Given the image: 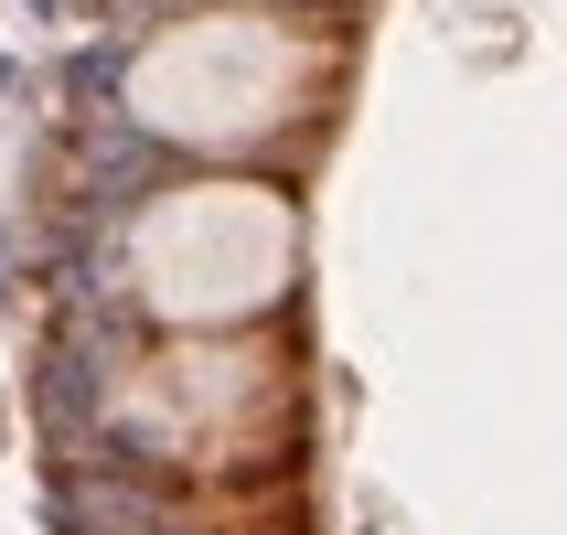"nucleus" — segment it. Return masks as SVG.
<instances>
[{
	"label": "nucleus",
	"mask_w": 567,
	"mask_h": 535,
	"mask_svg": "<svg viewBox=\"0 0 567 535\" xmlns=\"http://www.w3.org/2000/svg\"><path fill=\"white\" fill-rule=\"evenodd\" d=\"M343 86V43L311 22H279V0L247 11H183L128 54V119L172 151H268L289 128H311Z\"/></svg>",
	"instance_id": "obj_1"
},
{
	"label": "nucleus",
	"mask_w": 567,
	"mask_h": 535,
	"mask_svg": "<svg viewBox=\"0 0 567 535\" xmlns=\"http://www.w3.org/2000/svg\"><path fill=\"white\" fill-rule=\"evenodd\" d=\"M107 429H118L140 461L193 472V482L268 472V461H289V440H300V364H289V343H268L257 321L161 332L151 353L118 364Z\"/></svg>",
	"instance_id": "obj_2"
},
{
	"label": "nucleus",
	"mask_w": 567,
	"mask_h": 535,
	"mask_svg": "<svg viewBox=\"0 0 567 535\" xmlns=\"http://www.w3.org/2000/svg\"><path fill=\"white\" fill-rule=\"evenodd\" d=\"M300 279V204L279 183H172L128 225V300L161 332L268 321Z\"/></svg>",
	"instance_id": "obj_3"
}]
</instances>
